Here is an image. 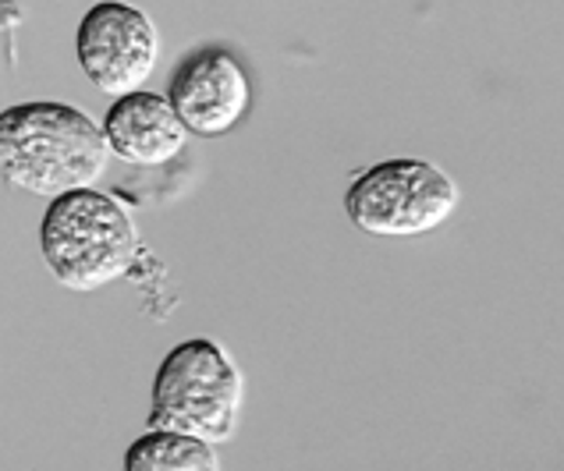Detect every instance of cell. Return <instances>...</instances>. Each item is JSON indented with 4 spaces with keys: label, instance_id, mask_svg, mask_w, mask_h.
Wrapping results in <instances>:
<instances>
[{
    "label": "cell",
    "instance_id": "obj_4",
    "mask_svg": "<svg viewBox=\"0 0 564 471\" xmlns=\"http://www.w3.org/2000/svg\"><path fill=\"white\" fill-rule=\"evenodd\" d=\"M462 206V188L430 160L398 156L359 171L345 191V213L362 234L419 238L444 227Z\"/></svg>",
    "mask_w": 564,
    "mask_h": 471
},
{
    "label": "cell",
    "instance_id": "obj_8",
    "mask_svg": "<svg viewBox=\"0 0 564 471\" xmlns=\"http://www.w3.org/2000/svg\"><path fill=\"white\" fill-rule=\"evenodd\" d=\"M124 471H220L217 443L178 429H150L124 450Z\"/></svg>",
    "mask_w": 564,
    "mask_h": 471
},
{
    "label": "cell",
    "instance_id": "obj_6",
    "mask_svg": "<svg viewBox=\"0 0 564 471\" xmlns=\"http://www.w3.org/2000/svg\"><path fill=\"white\" fill-rule=\"evenodd\" d=\"M252 75L241 57L224 43H203L174 64L167 100L188 128V135L220 139L249 118Z\"/></svg>",
    "mask_w": 564,
    "mask_h": 471
},
{
    "label": "cell",
    "instance_id": "obj_5",
    "mask_svg": "<svg viewBox=\"0 0 564 471\" xmlns=\"http://www.w3.org/2000/svg\"><path fill=\"white\" fill-rule=\"evenodd\" d=\"M75 57L96 92L124 96L150 83L160 57V32L142 8L96 0L75 29Z\"/></svg>",
    "mask_w": 564,
    "mask_h": 471
},
{
    "label": "cell",
    "instance_id": "obj_7",
    "mask_svg": "<svg viewBox=\"0 0 564 471\" xmlns=\"http://www.w3.org/2000/svg\"><path fill=\"white\" fill-rule=\"evenodd\" d=\"M100 128L107 150L132 167H164L182 156L188 142V128L174 113L167 92L160 96L150 89L115 96Z\"/></svg>",
    "mask_w": 564,
    "mask_h": 471
},
{
    "label": "cell",
    "instance_id": "obj_3",
    "mask_svg": "<svg viewBox=\"0 0 564 471\" xmlns=\"http://www.w3.org/2000/svg\"><path fill=\"white\" fill-rule=\"evenodd\" d=\"M246 380L214 337H188L156 365L150 394V429H178L209 443L235 440Z\"/></svg>",
    "mask_w": 564,
    "mask_h": 471
},
{
    "label": "cell",
    "instance_id": "obj_1",
    "mask_svg": "<svg viewBox=\"0 0 564 471\" xmlns=\"http://www.w3.org/2000/svg\"><path fill=\"white\" fill-rule=\"evenodd\" d=\"M107 139L86 110L29 100L0 110V177L11 188L57 199L93 188L107 171Z\"/></svg>",
    "mask_w": 564,
    "mask_h": 471
},
{
    "label": "cell",
    "instance_id": "obj_2",
    "mask_svg": "<svg viewBox=\"0 0 564 471\" xmlns=\"http://www.w3.org/2000/svg\"><path fill=\"white\" fill-rule=\"evenodd\" d=\"M40 252L61 287L86 295L128 277L142 255V241L121 199L100 188H75L46 206Z\"/></svg>",
    "mask_w": 564,
    "mask_h": 471
}]
</instances>
